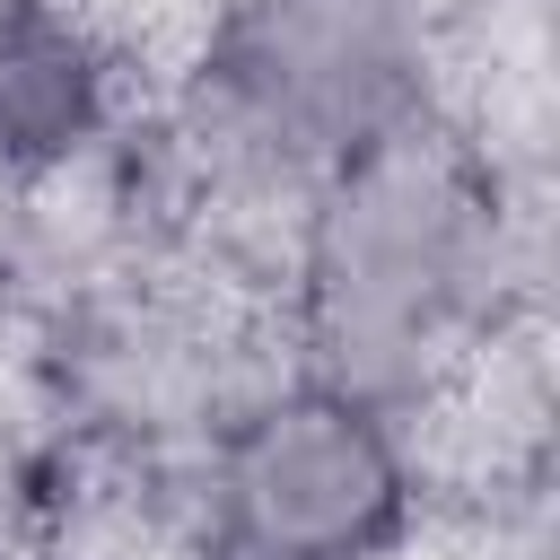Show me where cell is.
<instances>
[{
    "label": "cell",
    "mask_w": 560,
    "mask_h": 560,
    "mask_svg": "<svg viewBox=\"0 0 560 560\" xmlns=\"http://www.w3.org/2000/svg\"><path fill=\"white\" fill-rule=\"evenodd\" d=\"M411 0H236L210 35V105L271 166H341L411 122Z\"/></svg>",
    "instance_id": "cell-2"
},
{
    "label": "cell",
    "mask_w": 560,
    "mask_h": 560,
    "mask_svg": "<svg viewBox=\"0 0 560 560\" xmlns=\"http://www.w3.org/2000/svg\"><path fill=\"white\" fill-rule=\"evenodd\" d=\"M306 306L332 385L385 402L464 350L490 306V192L411 122L341 158L306 228Z\"/></svg>",
    "instance_id": "cell-1"
},
{
    "label": "cell",
    "mask_w": 560,
    "mask_h": 560,
    "mask_svg": "<svg viewBox=\"0 0 560 560\" xmlns=\"http://www.w3.org/2000/svg\"><path fill=\"white\" fill-rule=\"evenodd\" d=\"M105 122V52L61 0H0V166H61Z\"/></svg>",
    "instance_id": "cell-4"
},
{
    "label": "cell",
    "mask_w": 560,
    "mask_h": 560,
    "mask_svg": "<svg viewBox=\"0 0 560 560\" xmlns=\"http://www.w3.org/2000/svg\"><path fill=\"white\" fill-rule=\"evenodd\" d=\"M402 446L350 385H289L210 446V542L228 560H376L402 534Z\"/></svg>",
    "instance_id": "cell-3"
}]
</instances>
